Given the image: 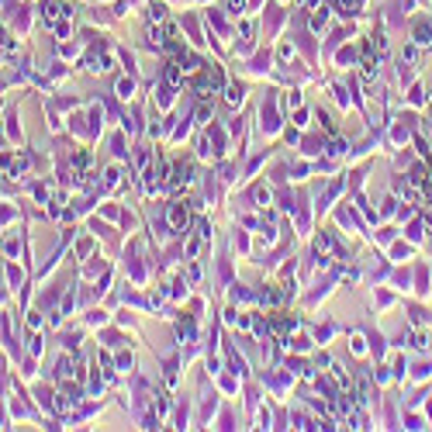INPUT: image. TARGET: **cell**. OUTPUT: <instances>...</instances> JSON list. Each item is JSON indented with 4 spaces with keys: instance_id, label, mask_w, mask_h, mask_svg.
Masks as SVG:
<instances>
[{
    "instance_id": "cell-1",
    "label": "cell",
    "mask_w": 432,
    "mask_h": 432,
    "mask_svg": "<svg viewBox=\"0 0 432 432\" xmlns=\"http://www.w3.org/2000/svg\"><path fill=\"white\" fill-rule=\"evenodd\" d=\"M170 221H173V228H183L187 225V208L183 204H173L170 208Z\"/></svg>"
}]
</instances>
